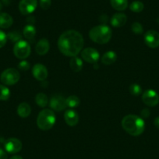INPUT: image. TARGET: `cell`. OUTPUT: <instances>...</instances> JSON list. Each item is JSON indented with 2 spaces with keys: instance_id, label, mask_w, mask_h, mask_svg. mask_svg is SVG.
<instances>
[{
  "instance_id": "1",
  "label": "cell",
  "mask_w": 159,
  "mask_h": 159,
  "mask_svg": "<svg viewBox=\"0 0 159 159\" xmlns=\"http://www.w3.org/2000/svg\"><path fill=\"white\" fill-rule=\"evenodd\" d=\"M84 44V41L82 34L75 30L63 32L58 40L59 51L68 57L77 56L83 48Z\"/></svg>"
},
{
  "instance_id": "2",
  "label": "cell",
  "mask_w": 159,
  "mask_h": 159,
  "mask_svg": "<svg viewBox=\"0 0 159 159\" xmlns=\"http://www.w3.org/2000/svg\"><path fill=\"white\" fill-rule=\"evenodd\" d=\"M122 127L126 133L134 137L142 134L145 129V123L141 117L136 115H128L122 120Z\"/></svg>"
},
{
  "instance_id": "3",
  "label": "cell",
  "mask_w": 159,
  "mask_h": 159,
  "mask_svg": "<svg viewBox=\"0 0 159 159\" xmlns=\"http://www.w3.org/2000/svg\"><path fill=\"white\" fill-rule=\"evenodd\" d=\"M111 28L107 25H98L93 27L89 32V37L95 43L103 45L108 43L111 38Z\"/></svg>"
},
{
  "instance_id": "4",
  "label": "cell",
  "mask_w": 159,
  "mask_h": 159,
  "mask_svg": "<svg viewBox=\"0 0 159 159\" xmlns=\"http://www.w3.org/2000/svg\"><path fill=\"white\" fill-rule=\"evenodd\" d=\"M56 115L51 109H44L38 114L37 118V125L42 130H49L56 123Z\"/></svg>"
},
{
  "instance_id": "5",
  "label": "cell",
  "mask_w": 159,
  "mask_h": 159,
  "mask_svg": "<svg viewBox=\"0 0 159 159\" xmlns=\"http://www.w3.org/2000/svg\"><path fill=\"white\" fill-rule=\"evenodd\" d=\"M20 73L17 70L14 68H9L4 70L0 76V80L2 84L8 86L14 85L19 81Z\"/></svg>"
},
{
  "instance_id": "6",
  "label": "cell",
  "mask_w": 159,
  "mask_h": 159,
  "mask_svg": "<svg viewBox=\"0 0 159 159\" xmlns=\"http://www.w3.org/2000/svg\"><path fill=\"white\" fill-rule=\"evenodd\" d=\"M31 48L30 44L24 40H20L16 42L13 47V53L15 56L20 59H25L30 55Z\"/></svg>"
},
{
  "instance_id": "7",
  "label": "cell",
  "mask_w": 159,
  "mask_h": 159,
  "mask_svg": "<svg viewBox=\"0 0 159 159\" xmlns=\"http://www.w3.org/2000/svg\"><path fill=\"white\" fill-rule=\"evenodd\" d=\"M142 101L149 107H154L159 103V95L154 90H147L142 94Z\"/></svg>"
},
{
  "instance_id": "8",
  "label": "cell",
  "mask_w": 159,
  "mask_h": 159,
  "mask_svg": "<svg viewBox=\"0 0 159 159\" xmlns=\"http://www.w3.org/2000/svg\"><path fill=\"white\" fill-rule=\"evenodd\" d=\"M144 42L149 48H155L159 46V33L156 30H150L145 33Z\"/></svg>"
},
{
  "instance_id": "9",
  "label": "cell",
  "mask_w": 159,
  "mask_h": 159,
  "mask_svg": "<svg viewBox=\"0 0 159 159\" xmlns=\"http://www.w3.org/2000/svg\"><path fill=\"white\" fill-rule=\"evenodd\" d=\"M81 57L88 63L95 64L100 58V54L95 48H86L82 51Z\"/></svg>"
},
{
  "instance_id": "10",
  "label": "cell",
  "mask_w": 159,
  "mask_h": 159,
  "mask_svg": "<svg viewBox=\"0 0 159 159\" xmlns=\"http://www.w3.org/2000/svg\"><path fill=\"white\" fill-rule=\"evenodd\" d=\"M37 6V0H21L19 3L20 12L23 15L30 14L36 10Z\"/></svg>"
},
{
  "instance_id": "11",
  "label": "cell",
  "mask_w": 159,
  "mask_h": 159,
  "mask_svg": "<svg viewBox=\"0 0 159 159\" xmlns=\"http://www.w3.org/2000/svg\"><path fill=\"white\" fill-rule=\"evenodd\" d=\"M5 150L10 154H16L22 149L23 144L17 138H10L6 140L4 143Z\"/></svg>"
},
{
  "instance_id": "12",
  "label": "cell",
  "mask_w": 159,
  "mask_h": 159,
  "mask_svg": "<svg viewBox=\"0 0 159 159\" xmlns=\"http://www.w3.org/2000/svg\"><path fill=\"white\" fill-rule=\"evenodd\" d=\"M50 107L54 111H61L66 108V100L65 98L59 94L52 96L50 99Z\"/></svg>"
},
{
  "instance_id": "13",
  "label": "cell",
  "mask_w": 159,
  "mask_h": 159,
  "mask_svg": "<svg viewBox=\"0 0 159 159\" xmlns=\"http://www.w3.org/2000/svg\"><path fill=\"white\" fill-rule=\"evenodd\" d=\"M32 73H33L34 77L39 81H44L48 77V70L45 66L40 63L34 66L33 69H32Z\"/></svg>"
},
{
  "instance_id": "14",
  "label": "cell",
  "mask_w": 159,
  "mask_h": 159,
  "mask_svg": "<svg viewBox=\"0 0 159 159\" xmlns=\"http://www.w3.org/2000/svg\"><path fill=\"white\" fill-rule=\"evenodd\" d=\"M64 119L67 125L70 126H75L79 123V115L76 111L69 109L64 114Z\"/></svg>"
},
{
  "instance_id": "15",
  "label": "cell",
  "mask_w": 159,
  "mask_h": 159,
  "mask_svg": "<svg viewBox=\"0 0 159 159\" xmlns=\"http://www.w3.org/2000/svg\"><path fill=\"white\" fill-rule=\"evenodd\" d=\"M50 49V44L48 40L45 38L39 40L35 46V51L39 56H45L48 52Z\"/></svg>"
},
{
  "instance_id": "16",
  "label": "cell",
  "mask_w": 159,
  "mask_h": 159,
  "mask_svg": "<svg viewBox=\"0 0 159 159\" xmlns=\"http://www.w3.org/2000/svg\"><path fill=\"white\" fill-rule=\"evenodd\" d=\"M127 17L124 13H116L111 18V24L114 27H121L126 24Z\"/></svg>"
},
{
  "instance_id": "17",
  "label": "cell",
  "mask_w": 159,
  "mask_h": 159,
  "mask_svg": "<svg viewBox=\"0 0 159 159\" xmlns=\"http://www.w3.org/2000/svg\"><path fill=\"white\" fill-rule=\"evenodd\" d=\"M13 24V19L7 13H0V28L7 29Z\"/></svg>"
},
{
  "instance_id": "18",
  "label": "cell",
  "mask_w": 159,
  "mask_h": 159,
  "mask_svg": "<svg viewBox=\"0 0 159 159\" xmlns=\"http://www.w3.org/2000/svg\"><path fill=\"white\" fill-rule=\"evenodd\" d=\"M31 112V108L26 102H22L17 107V114L21 118H27Z\"/></svg>"
},
{
  "instance_id": "19",
  "label": "cell",
  "mask_w": 159,
  "mask_h": 159,
  "mask_svg": "<svg viewBox=\"0 0 159 159\" xmlns=\"http://www.w3.org/2000/svg\"><path fill=\"white\" fill-rule=\"evenodd\" d=\"M116 59H117L116 53L113 51H108L103 55V56L102 57V62L105 65L108 66L114 63Z\"/></svg>"
},
{
  "instance_id": "20",
  "label": "cell",
  "mask_w": 159,
  "mask_h": 159,
  "mask_svg": "<svg viewBox=\"0 0 159 159\" xmlns=\"http://www.w3.org/2000/svg\"><path fill=\"white\" fill-rule=\"evenodd\" d=\"M70 66L73 71L77 73V72H80L82 70L84 63L80 58L77 57V56H74V57H72L71 60L70 62Z\"/></svg>"
},
{
  "instance_id": "21",
  "label": "cell",
  "mask_w": 159,
  "mask_h": 159,
  "mask_svg": "<svg viewBox=\"0 0 159 159\" xmlns=\"http://www.w3.org/2000/svg\"><path fill=\"white\" fill-rule=\"evenodd\" d=\"M110 3L118 11H123L128 7V0H110Z\"/></svg>"
},
{
  "instance_id": "22",
  "label": "cell",
  "mask_w": 159,
  "mask_h": 159,
  "mask_svg": "<svg viewBox=\"0 0 159 159\" xmlns=\"http://www.w3.org/2000/svg\"><path fill=\"white\" fill-rule=\"evenodd\" d=\"M35 102L37 103V105L39 107H42V108H45L47 106L48 103V97L44 93L40 92L35 97Z\"/></svg>"
},
{
  "instance_id": "23",
  "label": "cell",
  "mask_w": 159,
  "mask_h": 159,
  "mask_svg": "<svg viewBox=\"0 0 159 159\" xmlns=\"http://www.w3.org/2000/svg\"><path fill=\"white\" fill-rule=\"evenodd\" d=\"M24 36L27 39L31 40L34 38L35 34H36V29L31 24H27L25 26L24 28Z\"/></svg>"
},
{
  "instance_id": "24",
  "label": "cell",
  "mask_w": 159,
  "mask_h": 159,
  "mask_svg": "<svg viewBox=\"0 0 159 159\" xmlns=\"http://www.w3.org/2000/svg\"><path fill=\"white\" fill-rule=\"evenodd\" d=\"M66 105L70 108H76L78 107L80 104V100L79 98L76 95H70L66 99Z\"/></svg>"
},
{
  "instance_id": "25",
  "label": "cell",
  "mask_w": 159,
  "mask_h": 159,
  "mask_svg": "<svg viewBox=\"0 0 159 159\" xmlns=\"http://www.w3.org/2000/svg\"><path fill=\"white\" fill-rule=\"evenodd\" d=\"M143 8H144V6H143V2H141L140 1H134L129 5V9L131 11L134 12V13H140L143 11Z\"/></svg>"
},
{
  "instance_id": "26",
  "label": "cell",
  "mask_w": 159,
  "mask_h": 159,
  "mask_svg": "<svg viewBox=\"0 0 159 159\" xmlns=\"http://www.w3.org/2000/svg\"><path fill=\"white\" fill-rule=\"evenodd\" d=\"M10 91L7 87L0 85V101H7L10 98Z\"/></svg>"
},
{
  "instance_id": "27",
  "label": "cell",
  "mask_w": 159,
  "mask_h": 159,
  "mask_svg": "<svg viewBox=\"0 0 159 159\" xmlns=\"http://www.w3.org/2000/svg\"><path fill=\"white\" fill-rule=\"evenodd\" d=\"M129 93L134 96H138L142 93L141 87L139 84H132L131 86H129Z\"/></svg>"
},
{
  "instance_id": "28",
  "label": "cell",
  "mask_w": 159,
  "mask_h": 159,
  "mask_svg": "<svg viewBox=\"0 0 159 159\" xmlns=\"http://www.w3.org/2000/svg\"><path fill=\"white\" fill-rule=\"evenodd\" d=\"M131 30L136 34H141L143 31V26L138 22H135L132 24V26H131Z\"/></svg>"
},
{
  "instance_id": "29",
  "label": "cell",
  "mask_w": 159,
  "mask_h": 159,
  "mask_svg": "<svg viewBox=\"0 0 159 159\" xmlns=\"http://www.w3.org/2000/svg\"><path fill=\"white\" fill-rule=\"evenodd\" d=\"M30 62L27 60L21 61V62L18 64V68H19L20 70H23V71H27V70H28L29 69H30Z\"/></svg>"
},
{
  "instance_id": "30",
  "label": "cell",
  "mask_w": 159,
  "mask_h": 159,
  "mask_svg": "<svg viewBox=\"0 0 159 159\" xmlns=\"http://www.w3.org/2000/svg\"><path fill=\"white\" fill-rule=\"evenodd\" d=\"M7 35L6 34L5 32L2 31V30H0V48H2L4 47L7 44Z\"/></svg>"
},
{
  "instance_id": "31",
  "label": "cell",
  "mask_w": 159,
  "mask_h": 159,
  "mask_svg": "<svg viewBox=\"0 0 159 159\" xmlns=\"http://www.w3.org/2000/svg\"><path fill=\"white\" fill-rule=\"evenodd\" d=\"M52 4V0H40V7L43 10H46L50 8Z\"/></svg>"
},
{
  "instance_id": "32",
  "label": "cell",
  "mask_w": 159,
  "mask_h": 159,
  "mask_svg": "<svg viewBox=\"0 0 159 159\" xmlns=\"http://www.w3.org/2000/svg\"><path fill=\"white\" fill-rule=\"evenodd\" d=\"M150 110L148 109V108H144V109H143L141 111V112H140V115H141V117L144 118V119H147V118H148L150 116Z\"/></svg>"
},
{
  "instance_id": "33",
  "label": "cell",
  "mask_w": 159,
  "mask_h": 159,
  "mask_svg": "<svg viewBox=\"0 0 159 159\" xmlns=\"http://www.w3.org/2000/svg\"><path fill=\"white\" fill-rule=\"evenodd\" d=\"M7 158H8V156H7V152L0 148V159H7Z\"/></svg>"
},
{
  "instance_id": "34",
  "label": "cell",
  "mask_w": 159,
  "mask_h": 159,
  "mask_svg": "<svg viewBox=\"0 0 159 159\" xmlns=\"http://www.w3.org/2000/svg\"><path fill=\"white\" fill-rule=\"evenodd\" d=\"M154 126H155L156 127L159 129V116L158 117L155 118V119H154Z\"/></svg>"
},
{
  "instance_id": "35",
  "label": "cell",
  "mask_w": 159,
  "mask_h": 159,
  "mask_svg": "<svg viewBox=\"0 0 159 159\" xmlns=\"http://www.w3.org/2000/svg\"><path fill=\"white\" fill-rule=\"evenodd\" d=\"M10 159H23V157L20 155H13Z\"/></svg>"
}]
</instances>
